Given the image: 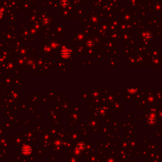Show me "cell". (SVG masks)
<instances>
[{
    "label": "cell",
    "mask_w": 162,
    "mask_h": 162,
    "mask_svg": "<svg viewBox=\"0 0 162 162\" xmlns=\"http://www.w3.org/2000/svg\"><path fill=\"white\" fill-rule=\"evenodd\" d=\"M2 17V13L1 12V11H0V17Z\"/></svg>",
    "instance_id": "1"
}]
</instances>
